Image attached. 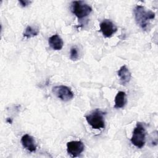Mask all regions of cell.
Masks as SVG:
<instances>
[{"label": "cell", "mask_w": 158, "mask_h": 158, "mask_svg": "<svg viewBox=\"0 0 158 158\" xmlns=\"http://www.w3.org/2000/svg\"><path fill=\"white\" fill-rule=\"evenodd\" d=\"M133 12L136 23L144 30L149 25V21L155 18V13L151 10H146L143 6H136Z\"/></svg>", "instance_id": "cell-1"}, {"label": "cell", "mask_w": 158, "mask_h": 158, "mask_svg": "<svg viewBox=\"0 0 158 158\" xmlns=\"http://www.w3.org/2000/svg\"><path fill=\"white\" fill-rule=\"evenodd\" d=\"M105 112L99 109H96L85 116L88 123L94 129H102L105 128Z\"/></svg>", "instance_id": "cell-2"}, {"label": "cell", "mask_w": 158, "mask_h": 158, "mask_svg": "<svg viewBox=\"0 0 158 158\" xmlns=\"http://www.w3.org/2000/svg\"><path fill=\"white\" fill-rule=\"evenodd\" d=\"M146 135V129L143 123L137 122L133 130L130 141L135 147L141 149L145 145Z\"/></svg>", "instance_id": "cell-3"}, {"label": "cell", "mask_w": 158, "mask_h": 158, "mask_svg": "<svg viewBox=\"0 0 158 158\" xmlns=\"http://www.w3.org/2000/svg\"><path fill=\"white\" fill-rule=\"evenodd\" d=\"M71 5L72 13L78 19H82L88 16L92 11L91 7L82 1H72Z\"/></svg>", "instance_id": "cell-4"}, {"label": "cell", "mask_w": 158, "mask_h": 158, "mask_svg": "<svg viewBox=\"0 0 158 158\" xmlns=\"http://www.w3.org/2000/svg\"><path fill=\"white\" fill-rule=\"evenodd\" d=\"M52 91L54 95L63 101H69L74 96L70 88L64 85L55 86L52 88Z\"/></svg>", "instance_id": "cell-5"}, {"label": "cell", "mask_w": 158, "mask_h": 158, "mask_svg": "<svg viewBox=\"0 0 158 158\" xmlns=\"http://www.w3.org/2000/svg\"><path fill=\"white\" fill-rule=\"evenodd\" d=\"M100 31L106 38L111 37L117 30V27L114 23L109 19L102 20L100 24Z\"/></svg>", "instance_id": "cell-6"}, {"label": "cell", "mask_w": 158, "mask_h": 158, "mask_svg": "<svg viewBox=\"0 0 158 158\" xmlns=\"http://www.w3.org/2000/svg\"><path fill=\"white\" fill-rule=\"evenodd\" d=\"M85 146L80 141H72L67 143V151L72 157L78 156L84 151Z\"/></svg>", "instance_id": "cell-7"}, {"label": "cell", "mask_w": 158, "mask_h": 158, "mask_svg": "<svg viewBox=\"0 0 158 158\" xmlns=\"http://www.w3.org/2000/svg\"><path fill=\"white\" fill-rule=\"evenodd\" d=\"M21 143L24 148L30 152H35L36 144L33 136L28 134L24 135L21 138Z\"/></svg>", "instance_id": "cell-8"}, {"label": "cell", "mask_w": 158, "mask_h": 158, "mask_svg": "<svg viewBox=\"0 0 158 158\" xmlns=\"http://www.w3.org/2000/svg\"><path fill=\"white\" fill-rule=\"evenodd\" d=\"M117 75L120 78L122 85H126L128 84L131 78V74L126 65H122L117 72Z\"/></svg>", "instance_id": "cell-9"}, {"label": "cell", "mask_w": 158, "mask_h": 158, "mask_svg": "<svg viewBox=\"0 0 158 158\" xmlns=\"http://www.w3.org/2000/svg\"><path fill=\"white\" fill-rule=\"evenodd\" d=\"M49 45L54 50H60L64 46L62 39L57 34L51 36L48 40Z\"/></svg>", "instance_id": "cell-10"}, {"label": "cell", "mask_w": 158, "mask_h": 158, "mask_svg": "<svg viewBox=\"0 0 158 158\" xmlns=\"http://www.w3.org/2000/svg\"><path fill=\"white\" fill-rule=\"evenodd\" d=\"M126 94L123 91H118L115 97L114 108L120 109L123 107L127 102Z\"/></svg>", "instance_id": "cell-11"}, {"label": "cell", "mask_w": 158, "mask_h": 158, "mask_svg": "<svg viewBox=\"0 0 158 158\" xmlns=\"http://www.w3.org/2000/svg\"><path fill=\"white\" fill-rule=\"evenodd\" d=\"M39 33V29L38 27H31V26H27L25 28L23 36L26 38H30L37 36Z\"/></svg>", "instance_id": "cell-12"}, {"label": "cell", "mask_w": 158, "mask_h": 158, "mask_svg": "<svg viewBox=\"0 0 158 158\" xmlns=\"http://www.w3.org/2000/svg\"><path fill=\"white\" fill-rule=\"evenodd\" d=\"M70 58L72 60H77L78 59V52L75 46H73L70 49Z\"/></svg>", "instance_id": "cell-13"}, {"label": "cell", "mask_w": 158, "mask_h": 158, "mask_svg": "<svg viewBox=\"0 0 158 158\" xmlns=\"http://www.w3.org/2000/svg\"><path fill=\"white\" fill-rule=\"evenodd\" d=\"M19 2L20 3V4L21 5V6H22V7H26V6L30 5V3L31 2V1H27V0H25V1L20 0V1H19Z\"/></svg>", "instance_id": "cell-14"}]
</instances>
